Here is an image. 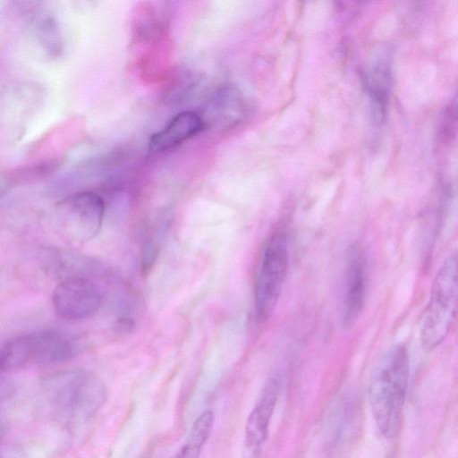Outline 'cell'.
<instances>
[{
  "label": "cell",
  "instance_id": "cell-12",
  "mask_svg": "<svg viewBox=\"0 0 458 458\" xmlns=\"http://www.w3.org/2000/svg\"><path fill=\"white\" fill-rule=\"evenodd\" d=\"M280 391V380L273 376L266 382L245 426V444L250 448L259 447L267 439Z\"/></svg>",
  "mask_w": 458,
  "mask_h": 458
},
{
  "label": "cell",
  "instance_id": "cell-4",
  "mask_svg": "<svg viewBox=\"0 0 458 458\" xmlns=\"http://www.w3.org/2000/svg\"><path fill=\"white\" fill-rule=\"evenodd\" d=\"M105 208L104 199L98 193L78 190L57 202L53 225L67 242L84 243L100 232Z\"/></svg>",
  "mask_w": 458,
  "mask_h": 458
},
{
  "label": "cell",
  "instance_id": "cell-5",
  "mask_svg": "<svg viewBox=\"0 0 458 458\" xmlns=\"http://www.w3.org/2000/svg\"><path fill=\"white\" fill-rule=\"evenodd\" d=\"M290 262L289 245L283 233L267 241L259 262L254 283L257 318L267 320L273 313L286 279Z\"/></svg>",
  "mask_w": 458,
  "mask_h": 458
},
{
  "label": "cell",
  "instance_id": "cell-10",
  "mask_svg": "<svg viewBox=\"0 0 458 458\" xmlns=\"http://www.w3.org/2000/svg\"><path fill=\"white\" fill-rule=\"evenodd\" d=\"M28 335L31 361L36 363L56 364L69 360L79 353V344L64 332L44 329Z\"/></svg>",
  "mask_w": 458,
  "mask_h": 458
},
{
  "label": "cell",
  "instance_id": "cell-17",
  "mask_svg": "<svg viewBox=\"0 0 458 458\" xmlns=\"http://www.w3.org/2000/svg\"><path fill=\"white\" fill-rule=\"evenodd\" d=\"M0 458H25L21 451L13 447L0 448Z\"/></svg>",
  "mask_w": 458,
  "mask_h": 458
},
{
  "label": "cell",
  "instance_id": "cell-18",
  "mask_svg": "<svg viewBox=\"0 0 458 458\" xmlns=\"http://www.w3.org/2000/svg\"><path fill=\"white\" fill-rule=\"evenodd\" d=\"M5 433V426L3 420L0 419V439L4 437Z\"/></svg>",
  "mask_w": 458,
  "mask_h": 458
},
{
  "label": "cell",
  "instance_id": "cell-2",
  "mask_svg": "<svg viewBox=\"0 0 458 458\" xmlns=\"http://www.w3.org/2000/svg\"><path fill=\"white\" fill-rule=\"evenodd\" d=\"M41 395L50 412L61 422L76 425L86 422L104 404L106 389L93 373L73 369L46 377Z\"/></svg>",
  "mask_w": 458,
  "mask_h": 458
},
{
  "label": "cell",
  "instance_id": "cell-15",
  "mask_svg": "<svg viewBox=\"0 0 458 458\" xmlns=\"http://www.w3.org/2000/svg\"><path fill=\"white\" fill-rule=\"evenodd\" d=\"M30 361L31 356L28 334L13 337L0 348V372L21 369Z\"/></svg>",
  "mask_w": 458,
  "mask_h": 458
},
{
  "label": "cell",
  "instance_id": "cell-16",
  "mask_svg": "<svg viewBox=\"0 0 458 458\" xmlns=\"http://www.w3.org/2000/svg\"><path fill=\"white\" fill-rule=\"evenodd\" d=\"M214 413L210 410L202 411L195 420L188 439L175 458H199L202 446L211 432Z\"/></svg>",
  "mask_w": 458,
  "mask_h": 458
},
{
  "label": "cell",
  "instance_id": "cell-6",
  "mask_svg": "<svg viewBox=\"0 0 458 458\" xmlns=\"http://www.w3.org/2000/svg\"><path fill=\"white\" fill-rule=\"evenodd\" d=\"M46 91L35 81H15L0 92V141L20 140L45 101Z\"/></svg>",
  "mask_w": 458,
  "mask_h": 458
},
{
  "label": "cell",
  "instance_id": "cell-3",
  "mask_svg": "<svg viewBox=\"0 0 458 458\" xmlns=\"http://www.w3.org/2000/svg\"><path fill=\"white\" fill-rule=\"evenodd\" d=\"M457 292V255L454 253L443 262L433 280L420 330L424 351L437 348L449 334L456 313Z\"/></svg>",
  "mask_w": 458,
  "mask_h": 458
},
{
  "label": "cell",
  "instance_id": "cell-1",
  "mask_svg": "<svg viewBox=\"0 0 458 458\" xmlns=\"http://www.w3.org/2000/svg\"><path fill=\"white\" fill-rule=\"evenodd\" d=\"M409 377V353L403 344L389 348L372 373L369 402L377 428L386 438L395 437L401 430Z\"/></svg>",
  "mask_w": 458,
  "mask_h": 458
},
{
  "label": "cell",
  "instance_id": "cell-14",
  "mask_svg": "<svg viewBox=\"0 0 458 458\" xmlns=\"http://www.w3.org/2000/svg\"><path fill=\"white\" fill-rule=\"evenodd\" d=\"M25 11H29V24L44 53L52 59L61 57L64 52V39L55 15L41 7L26 8Z\"/></svg>",
  "mask_w": 458,
  "mask_h": 458
},
{
  "label": "cell",
  "instance_id": "cell-9",
  "mask_svg": "<svg viewBox=\"0 0 458 458\" xmlns=\"http://www.w3.org/2000/svg\"><path fill=\"white\" fill-rule=\"evenodd\" d=\"M248 104L243 93L233 85H223L207 99L200 117L204 126L226 130L236 126L247 115Z\"/></svg>",
  "mask_w": 458,
  "mask_h": 458
},
{
  "label": "cell",
  "instance_id": "cell-13",
  "mask_svg": "<svg viewBox=\"0 0 458 458\" xmlns=\"http://www.w3.org/2000/svg\"><path fill=\"white\" fill-rule=\"evenodd\" d=\"M205 128L199 114L183 111L177 114L160 131L153 133L148 141L152 152H163L191 139Z\"/></svg>",
  "mask_w": 458,
  "mask_h": 458
},
{
  "label": "cell",
  "instance_id": "cell-7",
  "mask_svg": "<svg viewBox=\"0 0 458 458\" xmlns=\"http://www.w3.org/2000/svg\"><path fill=\"white\" fill-rule=\"evenodd\" d=\"M102 301L101 289L89 277L63 279L52 293V304L56 315L70 321L93 317L99 310Z\"/></svg>",
  "mask_w": 458,
  "mask_h": 458
},
{
  "label": "cell",
  "instance_id": "cell-11",
  "mask_svg": "<svg viewBox=\"0 0 458 458\" xmlns=\"http://www.w3.org/2000/svg\"><path fill=\"white\" fill-rule=\"evenodd\" d=\"M364 80L372 120L380 125L385 122L392 86L391 56L387 51L379 52L372 58Z\"/></svg>",
  "mask_w": 458,
  "mask_h": 458
},
{
  "label": "cell",
  "instance_id": "cell-8",
  "mask_svg": "<svg viewBox=\"0 0 458 458\" xmlns=\"http://www.w3.org/2000/svg\"><path fill=\"white\" fill-rule=\"evenodd\" d=\"M367 267L363 251L355 243L347 252L344 293L341 315L342 326L350 328L360 317L366 298Z\"/></svg>",
  "mask_w": 458,
  "mask_h": 458
}]
</instances>
